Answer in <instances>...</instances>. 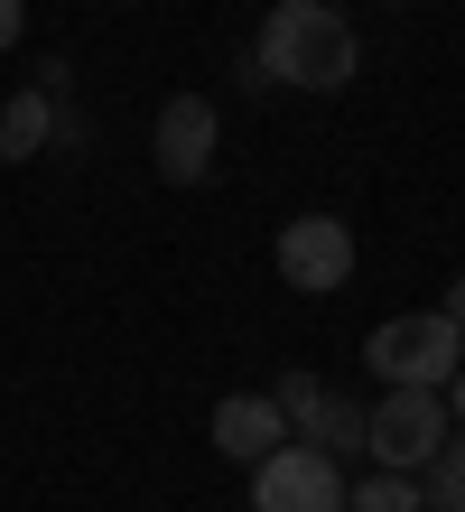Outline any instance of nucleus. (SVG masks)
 <instances>
[{
  "label": "nucleus",
  "mask_w": 465,
  "mask_h": 512,
  "mask_svg": "<svg viewBox=\"0 0 465 512\" xmlns=\"http://www.w3.org/2000/svg\"><path fill=\"white\" fill-rule=\"evenodd\" d=\"M252 66L279 75V84H298V94H345V84L363 75V38H354L345 10H326V0H279Z\"/></svg>",
  "instance_id": "f257e3e1"
},
{
  "label": "nucleus",
  "mask_w": 465,
  "mask_h": 512,
  "mask_svg": "<svg viewBox=\"0 0 465 512\" xmlns=\"http://www.w3.org/2000/svg\"><path fill=\"white\" fill-rule=\"evenodd\" d=\"M456 364H465V326L447 308L382 317V326H372V345H363V373H382V382H428V391H438Z\"/></svg>",
  "instance_id": "f03ea898"
},
{
  "label": "nucleus",
  "mask_w": 465,
  "mask_h": 512,
  "mask_svg": "<svg viewBox=\"0 0 465 512\" xmlns=\"http://www.w3.org/2000/svg\"><path fill=\"white\" fill-rule=\"evenodd\" d=\"M447 429H456V419H447V391H428V382H391L382 401L363 410V447H372L391 475H419V466L447 447Z\"/></svg>",
  "instance_id": "7ed1b4c3"
},
{
  "label": "nucleus",
  "mask_w": 465,
  "mask_h": 512,
  "mask_svg": "<svg viewBox=\"0 0 465 512\" xmlns=\"http://www.w3.org/2000/svg\"><path fill=\"white\" fill-rule=\"evenodd\" d=\"M252 512H345V466L307 438H279L252 466Z\"/></svg>",
  "instance_id": "20e7f679"
},
{
  "label": "nucleus",
  "mask_w": 465,
  "mask_h": 512,
  "mask_svg": "<svg viewBox=\"0 0 465 512\" xmlns=\"http://www.w3.org/2000/svg\"><path fill=\"white\" fill-rule=\"evenodd\" d=\"M279 280L307 289V298L345 289V280H354V224H335V215H298V224H279Z\"/></svg>",
  "instance_id": "39448f33"
},
{
  "label": "nucleus",
  "mask_w": 465,
  "mask_h": 512,
  "mask_svg": "<svg viewBox=\"0 0 465 512\" xmlns=\"http://www.w3.org/2000/svg\"><path fill=\"white\" fill-rule=\"evenodd\" d=\"M214 140H224L214 103H205V94H177V103L159 112V140H149V159H159L168 187H205V177H214Z\"/></svg>",
  "instance_id": "423d86ee"
},
{
  "label": "nucleus",
  "mask_w": 465,
  "mask_h": 512,
  "mask_svg": "<svg viewBox=\"0 0 465 512\" xmlns=\"http://www.w3.org/2000/svg\"><path fill=\"white\" fill-rule=\"evenodd\" d=\"M270 401H279V419H289V438L326 447V457H335V447H363V410L345 401V391H326L317 373H279Z\"/></svg>",
  "instance_id": "0eeeda50"
},
{
  "label": "nucleus",
  "mask_w": 465,
  "mask_h": 512,
  "mask_svg": "<svg viewBox=\"0 0 465 512\" xmlns=\"http://www.w3.org/2000/svg\"><path fill=\"white\" fill-rule=\"evenodd\" d=\"M279 438H289V419H279L270 391H224V401H214V447H224V457L261 466Z\"/></svg>",
  "instance_id": "6e6552de"
},
{
  "label": "nucleus",
  "mask_w": 465,
  "mask_h": 512,
  "mask_svg": "<svg viewBox=\"0 0 465 512\" xmlns=\"http://www.w3.org/2000/svg\"><path fill=\"white\" fill-rule=\"evenodd\" d=\"M56 140V94H47V84H28V94H10V103H0V159H38V149Z\"/></svg>",
  "instance_id": "1a4fd4ad"
},
{
  "label": "nucleus",
  "mask_w": 465,
  "mask_h": 512,
  "mask_svg": "<svg viewBox=\"0 0 465 512\" xmlns=\"http://www.w3.org/2000/svg\"><path fill=\"white\" fill-rule=\"evenodd\" d=\"M419 475H428V512H465V429H447V447Z\"/></svg>",
  "instance_id": "9d476101"
},
{
  "label": "nucleus",
  "mask_w": 465,
  "mask_h": 512,
  "mask_svg": "<svg viewBox=\"0 0 465 512\" xmlns=\"http://www.w3.org/2000/svg\"><path fill=\"white\" fill-rule=\"evenodd\" d=\"M345 512H428V494L410 485V475H391V466H382L372 485H354V494H345Z\"/></svg>",
  "instance_id": "9b49d317"
},
{
  "label": "nucleus",
  "mask_w": 465,
  "mask_h": 512,
  "mask_svg": "<svg viewBox=\"0 0 465 512\" xmlns=\"http://www.w3.org/2000/svg\"><path fill=\"white\" fill-rule=\"evenodd\" d=\"M438 391H447V419H456V429H465V364H456V373H447Z\"/></svg>",
  "instance_id": "f8f14e48"
},
{
  "label": "nucleus",
  "mask_w": 465,
  "mask_h": 512,
  "mask_svg": "<svg viewBox=\"0 0 465 512\" xmlns=\"http://www.w3.org/2000/svg\"><path fill=\"white\" fill-rule=\"evenodd\" d=\"M19 19H28V0H0V47H19Z\"/></svg>",
  "instance_id": "ddd939ff"
},
{
  "label": "nucleus",
  "mask_w": 465,
  "mask_h": 512,
  "mask_svg": "<svg viewBox=\"0 0 465 512\" xmlns=\"http://www.w3.org/2000/svg\"><path fill=\"white\" fill-rule=\"evenodd\" d=\"M447 317H456V326H465V270H456V289H447Z\"/></svg>",
  "instance_id": "4468645a"
}]
</instances>
